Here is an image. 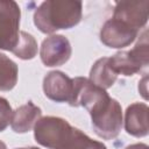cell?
<instances>
[{"mask_svg": "<svg viewBox=\"0 0 149 149\" xmlns=\"http://www.w3.org/2000/svg\"><path fill=\"white\" fill-rule=\"evenodd\" d=\"M13 115V109L7 99L0 97V133L3 132L9 125Z\"/></svg>", "mask_w": 149, "mask_h": 149, "instance_id": "2e32d148", "label": "cell"}, {"mask_svg": "<svg viewBox=\"0 0 149 149\" xmlns=\"http://www.w3.org/2000/svg\"><path fill=\"white\" fill-rule=\"evenodd\" d=\"M19 68L17 64L0 52V91H10L17 83Z\"/></svg>", "mask_w": 149, "mask_h": 149, "instance_id": "5bb4252c", "label": "cell"}, {"mask_svg": "<svg viewBox=\"0 0 149 149\" xmlns=\"http://www.w3.org/2000/svg\"><path fill=\"white\" fill-rule=\"evenodd\" d=\"M37 50L38 47L35 37L31 34L21 30L17 45L14 48L12 52L20 59L28 61V59H33L37 55Z\"/></svg>", "mask_w": 149, "mask_h": 149, "instance_id": "9a60e30c", "label": "cell"}, {"mask_svg": "<svg viewBox=\"0 0 149 149\" xmlns=\"http://www.w3.org/2000/svg\"><path fill=\"white\" fill-rule=\"evenodd\" d=\"M72 126L58 116H43L34 126L35 141L48 149H57L69 135Z\"/></svg>", "mask_w": 149, "mask_h": 149, "instance_id": "5b68a950", "label": "cell"}, {"mask_svg": "<svg viewBox=\"0 0 149 149\" xmlns=\"http://www.w3.org/2000/svg\"><path fill=\"white\" fill-rule=\"evenodd\" d=\"M94 133L104 140H113L121 132L123 118L122 108L118 100L109 98L99 107L90 112Z\"/></svg>", "mask_w": 149, "mask_h": 149, "instance_id": "7a4b0ae2", "label": "cell"}, {"mask_svg": "<svg viewBox=\"0 0 149 149\" xmlns=\"http://www.w3.org/2000/svg\"><path fill=\"white\" fill-rule=\"evenodd\" d=\"M0 149H7V146L2 141H0Z\"/></svg>", "mask_w": 149, "mask_h": 149, "instance_id": "d6986e66", "label": "cell"}, {"mask_svg": "<svg viewBox=\"0 0 149 149\" xmlns=\"http://www.w3.org/2000/svg\"><path fill=\"white\" fill-rule=\"evenodd\" d=\"M83 16L81 1L48 0L34 13V24L43 34H52L61 29L76 27Z\"/></svg>", "mask_w": 149, "mask_h": 149, "instance_id": "6da1fadb", "label": "cell"}, {"mask_svg": "<svg viewBox=\"0 0 149 149\" xmlns=\"http://www.w3.org/2000/svg\"><path fill=\"white\" fill-rule=\"evenodd\" d=\"M57 149H107V147L102 142L91 139L80 129L72 127L66 139Z\"/></svg>", "mask_w": 149, "mask_h": 149, "instance_id": "4fadbf2b", "label": "cell"}, {"mask_svg": "<svg viewBox=\"0 0 149 149\" xmlns=\"http://www.w3.org/2000/svg\"><path fill=\"white\" fill-rule=\"evenodd\" d=\"M88 79L104 90L109 88L114 85L118 79V74L113 71L111 66L109 57H102L95 61V63L91 68Z\"/></svg>", "mask_w": 149, "mask_h": 149, "instance_id": "7c38bea8", "label": "cell"}, {"mask_svg": "<svg viewBox=\"0 0 149 149\" xmlns=\"http://www.w3.org/2000/svg\"><path fill=\"white\" fill-rule=\"evenodd\" d=\"M148 105L144 102H134L125 112V129L134 137H144L149 133Z\"/></svg>", "mask_w": 149, "mask_h": 149, "instance_id": "30bf717a", "label": "cell"}, {"mask_svg": "<svg viewBox=\"0 0 149 149\" xmlns=\"http://www.w3.org/2000/svg\"><path fill=\"white\" fill-rule=\"evenodd\" d=\"M109 63L113 71L119 76H134L147 68L149 64V44H148V33L143 31L139 42L134 45L132 50L119 51L114 56L109 57Z\"/></svg>", "mask_w": 149, "mask_h": 149, "instance_id": "3957f363", "label": "cell"}, {"mask_svg": "<svg viewBox=\"0 0 149 149\" xmlns=\"http://www.w3.org/2000/svg\"><path fill=\"white\" fill-rule=\"evenodd\" d=\"M21 10L13 0H0V50L13 51L20 38Z\"/></svg>", "mask_w": 149, "mask_h": 149, "instance_id": "277c9868", "label": "cell"}, {"mask_svg": "<svg viewBox=\"0 0 149 149\" xmlns=\"http://www.w3.org/2000/svg\"><path fill=\"white\" fill-rule=\"evenodd\" d=\"M15 149H40L37 147H27V148H15Z\"/></svg>", "mask_w": 149, "mask_h": 149, "instance_id": "ffe728a7", "label": "cell"}, {"mask_svg": "<svg viewBox=\"0 0 149 149\" xmlns=\"http://www.w3.org/2000/svg\"><path fill=\"white\" fill-rule=\"evenodd\" d=\"M72 54L70 41L63 35H50L43 40L40 57L45 66L54 68L65 64Z\"/></svg>", "mask_w": 149, "mask_h": 149, "instance_id": "52a82bcc", "label": "cell"}, {"mask_svg": "<svg viewBox=\"0 0 149 149\" xmlns=\"http://www.w3.org/2000/svg\"><path fill=\"white\" fill-rule=\"evenodd\" d=\"M139 30L116 19H108L101 27L100 41L108 48L122 49L130 45L137 37Z\"/></svg>", "mask_w": 149, "mask_h": 149, "instance_id": "8992f818", "label": "cell"}, {"mask_svg": "<svg viewBox=\"0 0 149 149\" xmlns=\"http://www.w3.org/2000/svg\"><path fill=\"white\" fill-rule=\"evenodd\" d=\"M147 80H148V77L144 76L140 81H139V92L142 94V97L144 99H147Z\"/></svg>", "mask_w": 149, "mask_h": 149, "instance_id": "e0dca14e", "label": "cell"}, {"mask_svg": "<svg viewBox=\"0 0 149 149\" xmlns=\"http://www.w3.org/2000/svg\"><path fill=\"white\" fill-rule=\"evenodd\" d=\"M125 149H148V146L146 143H134V144L127 146Z\"/></svg>", "mask_w": 149, "mask_h": 149, "instance_id": "ac0fdd59", "label": "cell"}, {"mask_svg": "<svg viewBox=\"0 0 149 149\" xmlns=\"http://www.w3.org/2000/svg\"><path fill=\"white\" fill-rule=\"evenodd\" d=\"M42 118V111L34 102L28 101L13 111L10 127L13 132L23 134L34 129L35 123Z\"/></svg>", "mask_w": 149, "mask_h": 149, "instance_id": "8fae6325", "label": "cell"}, {"mask_svg": "<svg viewBox=\"0 0 149 149\" xmlns=\"http://www.w3.org/2000/svg\"><path fill=\"white\" fill-rule=\"evenodd\" d=\"M43 92L48 99L55 102L71 105L74 93L73 78L62 71H50L43 79Z\"/></svg>", "mask_w": 149, "mask_h": 149, "instance_id": "ba28073f", "label": "cell"}, {"mask_svg": "<svg viewBox=\"0 0 149 149\" xmlns=\"http://www.w3.org/2000/svg\"><path fill=\"white\" fill-rule=\"evenodd\" d=\"M148 0H136V1H119L114 6L113 19L120 20L132 28L140 31L148 22Z\"/></svg>", "mask_w": 149, "mask_h": 149, "instance_id": "9c48e42d", "label": "cell"}]
</instances>
